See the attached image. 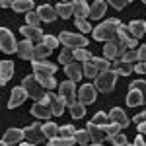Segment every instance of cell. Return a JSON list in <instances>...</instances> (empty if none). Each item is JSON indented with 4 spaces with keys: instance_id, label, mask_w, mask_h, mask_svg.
Returning <instances> with one entry per match:
<instances>
[{
    "instance_id": "obj_42",
    "label": "cell",
    "mask_w": 146,
    "mask_h": 146,
    "mask_svg": "<svg viewBox=\"0 0 146 146\" xmlns=\"http://www.w3.org/2000/svg\"><path fill=\"white\" fill-rule=\"evenodd\" d=\"M76 129L72 125H64V127H58V136H64V138H74Z\"/></svg>"
},
{
    "instance_id": "obj_13",
    "label": "cell",
    "mask_w": 146,
    "mask_h": 146,
    "mask_svg": "<svg viewBox=\"0 0 146 146\" xmlns=\"http://www.w3.org/2000/svg\"><path fill=\"white\" fill-rule=\"evenodd\" d=\"M27 98V92L23 90L22 86H16L12 88V96H10V101H8V109H16L18 105H22L23 101Z\"/></svg>"
},
{
    "instance_id": "obj_52",
    "label": "cell",
    "mask_w": 146,
    "mask_h": 146,
    "mask_svg": "<svg viewBox=\"0 0 146 146\" xmlns=\"http://www.w3.org/2000/svg\"><path fill=\"white\" fill-rule=\"evenodd\" d=\"M135 70L138 72V74H146V62H138L135 66Z\"/></svg>"
},
{
    "instance_id": "obj_10",
    "label": "cell",
    "mask_w": 146,
    "mask_h": 146,
    "mask_svg": "<svg viewBox=\"0 0 146 146\" xmlns=\"http://www.w3.org/2000/svg\"><path fill=\"white\" fill-rule=\"evenodd\" d=\"M20 31H22V35L25 39H29L33 45H41L43 39H45V33H43L39 27H31V25H27V23L20 27Z\"/></svg>"
},
{
    "instance_id": "obj_41",
    "label": "cell",
    "mask_w": 146,
    "mask_h": 146,
    "mask_svg": "<svg viewBox=\"0 0 146 146\" xmlns=\"http://www.w3.org/2000/svg\"><path fill=\"white\" fill-rule=\"evenodd\" d=\"M25 22H27V25H31V27H39V22H41V18L37 16V12H27L25 14Z\"/></svg>"
},
{
    "instance_id": "obj_36",
    "label": "cell",
    "mask_w": 146,
    "mask_h": 146,
    "mask_svg": "<svg viewBox=\"0 0 146 146\" xmlns=\"http://www.w3.org/2000/svg\"><path fill=\"white\" fill-rule=\"evenodd\" d=\"M49 144H51V146H74V144H76V138H64V136H56V138H53Z\"/></svg>"
},
{
    "instance_id": "obj_49",
    "label": "cell",
    "mask_w": 146,
    "mask_h": 146,
    "mask_svg": "<svg viewBox=\"0 0 146 146\" xmlns=\"http://www.w3.org/2000/svg\"><path fill=\"white\" fill-rule=\"evenodd\" d=\"M127 4H129L127 0H111V2H109V6H113L115 10H123Z\"/></svg>"
},
{
    "instance_id": "obj_51",
    "label": "cell",
    "mask_w": 146,
    "mask_h": 146,
    "mask_svg": "<svg viewBox=\"0 0 146 146\" xmlns=\"http://www.w3.org/2000/svg\"><path fill=\"white\" fill-rule=\"evenodd\" d=\"M133 121H135L136 125H138V123H144V121H146V111H142V113H138V115H135V117H133Z\"/></svg>"
},
{
    "instance_id": "obj_37",
    "label": "cell",
    "mask_w": 146,
    "mask_h": 146,
    "mask_svg": "<svg viewBox=\"0 0 146 146\" xmlns=\"http://www.w3.org/2000/svg\"><path fill=\"white\" fill-rule=\"evenodd\" d=\"M43 131H45V136H47V138H51V140L58 136V127H56L55 123H45V125H43Z\"/></svg>"
},
{
    "instance_id": "obj_9",
    "label": "cell",
    "mask_w": 146,
    "mask_h": 146,
    "mask_svg": "<svg viewBox=\"0 0 146 146\" xmlns=\"http://www.w3.org/2000/svg\"><path fill=\"white\" fill-rule=\"evenodd\" d=\"M98 98V90L94 84H82V88L78 90V101L82 105H90Z\"/></svg>"
},
{
    "instance_id": "obj_38",
    "label": "cell",
    "mask_w": 146,
    "mask_h": 146,
    "mask_svg": "<svg viewBox=\"0 0 146 146\" xmlns=\"http://www.w3.org/2000/svg\"><path fill=\"white\" fill-rule=\"evenodd\" d=\"M74 58H76V60H82V62H90L94 56H92V53L86 51V49H74Z\"/></svg>"
},
{
    "instance_id": "obj_2",
    "label": "cell",
    "mask_w": 146,
    "mask_h": 146,
    "mask_svg": "<svg viewBox=\"0 0 146 146\" xmlns=\"http://www.w3.org/2000/svg\"><path fill=\"white\" fill-rule=\"evenodd\" d=\"M119 25H121V20H117V18H111V20H107V22L100 23V25L94 29V39H96V41H105V43L113 41V39L117 37Z\"/></svg>"
},
{
    "instance_id": "obj_63",
    "label": "cell",
    "mask_w": 146,
    "mask_h": 146,
    "mask_svg": "<svg viewBox=\"0 0 146 146\" xmlns=\"http://www.w3.org/2000/svg\"><path fill=\"white\" fill-rule=\"evenodd\" d=\"M144 23H146V22H144Z\"/></svg>"
},
{
    "instance_id": "obj_23",
    "label": "cell",
    "mask_w": 146,
    "mask_h": 146,
    "mask_svg": "<svg viewBox=\"0 0 146 146\" xmlns=\"http://www.w3.org/2000/svg\"><path fill=\"white\" fill-rule=\"evenodd\" d=\"M111 70H115L119 76H129L135 70V66H133V62H127V60H115Z\"/></svg>"
},
{
    "instance_id": "obj_6",
    "label": "cell",
    "mask_w": 146,
    "mask_h": 146,
    "mask_svg": "<svg viewBox=\"0 0 146 146\" xmlns=\"http://www.w3.org/2000/svg\"><path fill=\"white\" fill-rule=\"evenodd\" d=\"M23 138H25L27 142H31V144L43 142V140L47 138L45 131H43V125L33 123V125H29V127H25V129H23Z\"/></svg>"
},
{
    "instance_id": "obj_61",
    "label": "cell",
    "mask_w": 146,
    "mask_h": 146,
    "mask_svg": "<svg viewBox=\"0 0 146 146\" xmlns=\"http://www.w3.org/2000/svg\"><path fill=\"white\" fill-rule=\"evenodd\" d=\"M131 146H135V144H131Z\"/></svg>"
},
{
    "instance_id": "obj_48",
    "label": "cell",
    "mask_w": 146,
    "mask_h": 146,
    "mask_svg": "<svg viewBox=\"0 0 146 146\" xmlns=\"http://www.w3.org/2000/svg\"><path fill=\"white\" fill-rule=\"evenodd\" d=\"M76 27H78L80 31H84V33H88V31H92V25L90 22H86V20H76Z\"/></svg>"
},
{
    "instance_id": "obj_20",
    "label": "cell",
    "mask_w": 146,
    "mask_h": 146,
    "mask_svg": "<svg viewBox=\"0 0 146 146\" xmlns=\"http://www.w3.org/2000/svg\"><path fill=\"white\" fill-rule=\"evenodd\" d=\"M23 138V129H8L4 136H2V142H6L8 146L12 144H18V142H22Z\"/></svg>"
},
{
    "instance_id": "obj_27",
    "label": "cell",
    "mask_w": 146,
    "mask_h": 146,
    "mask_svg": "<svg viewBox=\"0 0 146 146\" xmlns=\"http://www.w3.org/2000/svg\"><path fill=\"white\" fill-rule=\"evenodd\" d=\"M146 103L144 98H142V94L138 90H133V88H129V96H127V105H131V107H138V105H142Z\"/></svg>"
},
{
    "instance_id": "obj_15",
    "label": "cell",
    "mask_w": 146,
    "mask_h": 146,
    "mask_svg": "<svg viewBox=\"0 0 146 146\" xmlns=\"http://www.w3.org/2000/svg\"><path fill=\"white\" fill-rule=\"evenodd\" d=\"M33 49H35V45L29 39H23V41L18 43V56L22 60H33Z\"/></svg>"
},
{
    "instance_id": "obj_26",
    "label": "cell",
    "mask_w": 146,
    "mask_h": 146,
    "mask_svg": "<svg viewBox=\"0 0 146 146\" xmlns=\"http://www.w3.org/2000/svg\"><path fill=\"white\" fill-rule=\"evenodd\" d=\"M49 103H51V107H53V113H55V115H62L64 107H66V101L62 100L60 96H55V94L49 96Z\"/></svg>"
},
{
    "instance_id": "obj_47",
    "label": "cell",
    "mask_w": 146,
    "mask_h": 146,
    "mask_svg": "<svg viewBox=\"0 0 146 146\" xmlns=\"http://www.w3.org/2000/svg\"><path fill=\"white\" fill-rule=\"evenodd\" d=\"M43 43H45L49 49H55L60 41H58V37H53V35H45V39H43Z\"/></svg>"
},
{
    "instance_id": "obj_4",
    "label": "cell",
    "mask_w": 146,
    "mask_h": 146,
    "mask_svg": "<svg viewBox=\"0 0 146 146\" xmlns=\"http://www.w3.org/2000/svg\"><path fill=\"white\" fill-rule=\"evenodd\" d=\"M125 53H127V47H125V43L119 39V37H115L113 41H109V43H105V47H103V55H105V58L107 60H123Z\"/></svg>"
},
{
    "instance_id": "obj_21",
    "label": "cell",
    "mask_w": 146,
    "mask_h": 146,
    "mask_svg": "<svg viewBox=\"0 0 146 146\" xmlns=\"http://www.w3.org/2000/svg\"><path fill=\"white\" fill-rule=\"evenodd\" d=\"M12 76H14V62L12 60H2L0 62V84L4 86Z\"/></svg>"
},
{
    "instance_id": "obj_3",
    "label": "cell",
    "mask_w": 146,
    "mask_h": 146,
    "mask_svg": "<svg viewBox=\"0 0 146 146\" xmlns=\"http://www.w3.org/2000/svg\"><path fill=\"white\" fill-rule=\"evenodd\" d=\"M117 72L115 70H105V72H100L98 76H96V82H94V86H96V90L101 92V94H109V92L115 88V84H117Z\"/></svg>"
},
{
    "instance_id": "obj_16",
    "label": "cell",
    "mask_w": 146,
    "mask_h": 146,
    "mask_svg": "<svg viewBox=\"0 0 146 146\" xmlns=\"http://www.w3.org/2000/svg\"><path fill=\"white\" fill-rule=\"evenodd\" d=\"M117 37H119V39L125 43V47H127V49H135L136 43H138L135 37L131 35V31H129V25H123V23H121V25H119V29H117Z\"/></svg>"
},
{
    "instance_id": "obj_60",
    "label": "cell",
    "mask_w": 146,
    "mask_h": 146,
    "mask_svg": "<svg viewBox=\"0 0 146 146\" xmlns=\"http://www.w3.org/2000/svg\"><path fill=\"white\" fill-rule=\"evenodd\" d=\"M144 4H146V0H144Z\"/></svg>"
},
{
    "instance_id": "obj_55",
    "label": "cell",
    "mask_w": 146,
    "mask_h": 146,
    "mask_svg": "<svg viewBox=\"0 0 146 146\" xmlns=\"http://www.w3.org/2000/svg\"><path fill=\"white\" fill-rule=\"evenodd\" d=\"M0 6H2V8H12V2H8V0H2V2H0Z\"/></svg>"
},
{
    "instance_id": "obj_35",
    "label": "cell",
    "mask_w": 146,
    "mask_h": 146,
    "mask_svg": "<svg viewBox=\"0 0 146 146\" xmlns=\"http://www.w3.org/2000/svg\"><path fill=\"white\" fill-rule=\"evenodd\" d=\"M92 62H94V66L98 68V72H105V70H109V68H111V64H109V60H107V58L94 56V58H92Z\"/></svg>"
},
{
    "instance_id": "obj_33",
    "label": "cell",
    "mask_w": 146,
    "mask_h": 146,
    "mask_svg": "<svg viewBox=\"0 0 146 146\" xmlns=\"http://www.w3.org/2000/svg\"><path fill=\"white\" fill-rule=\"evenodd\" d=\"M68 109H70V115H72L74 119H82V117L86 115V105H82L80 101L72 103V105H68Z\"/></svg>"
},
{
    "instance_id": "obj_39",
    "label": "cell",
    "mask_w": 146,
    "mask_h": 146,
    "mask_svg": "<svg viewBox=\"0 0 146 146\" xmlns=\"http://www.w3.org/2000/svg\"><path fill=\"white\" fill-rule=\"evenodd\" d=\"M82 70H84V76H88V78H96V76H98V74H100V72H98V68L94 66V62H84V64H82Z\"/></svg>"
},
{
    "instance_id": "obj_40",
    "label": "cell",
    "mask_w": 146,
    "mask_h": 146,
    "mask_svg": "<svg viewBox=\"0 0 146 146\" xmlns=\"http://www.w3.org/2000/svg\"><path fill=\"white\" fill-rule=\"evenodd\" d=\"M74 138H76V142H78V144H88V142L92 140L90 133H88V131H84V129H82V131H76V133H74Z\"/></svg>"
},
{
    "instance_id": "obj_46",
    "label": "cell",
    "mask_w": 146,
    "mask_h": 146,
    "mask_svg": "<svg viewBox=\"0 0 146 146\" xmlns=\"http://www.w3.org/2000/svg\"><path fill=\"white\" fill-rule=\"evenodd\" d=\"M123 60H127V62H135V60H138V51H136V49H129V51L125 53Z\"/></svg>"
},
{
    "instance_id": "obj_32",
    "label": "cell",
    "mask_w": 146,
    "mask_h": 146,
    "mask_svg": "<svg viewBox=\"0 0 146 146\" xmlns=\"http://www.w3.org/2000/svg\"><path fill=\"white\" fill-rule=\"evenodd\" d=\"M74 60H76V58H74V49H68V47H64V49H62V53L58 55V62L66 66V64H72Z\"/></svg>"
},
{
    "instance_id": "obj_19",
    "label": "cell",
    "mask_w": 146,
    "mask_h": 146,
    "mask_svg": "<svg viewBox=\"0 0 146 146\" xmlns=\"http://www.w3.org/2000/svg\"><path fill=\"white\" fill-rule=\"evenodd\" d=\"M109 117H111V123H117L121 129H127V127L131 125V119L125 115V111L121 107H113L111 113H109Z\"/></svg>"
},
{
    "instance_id": "obj_25",
    "label": "cell",
    "mask_w": 146,
    "mask_h": 146,
    "mask_svg": "<svg viewBox=\"0 0 146 146\" xmlns=\"http://www.w3.org/2000/svg\"><path fill=\"white\" fill-rule=\"evenodd\" d=\"M107 2H103V0H98V2H94L90 6V18H94V20H100L101 16L105 14V10H107Z\"/></svg>"
},
{
    "instance_id": "obj_30",
    "label": "cell",
    "mask_w": 146,
    "mask_h": 146,
    "mask_svg": "<svg viewBox=\"0 0 146 146\" xmlns=\"http://www.w3.org/2000/svg\"><path fill=\"white\" fill-rule=\"evenodd\" d=\"M51 53H53V49H49L45 43L35 45V49H33V60H45ZM33 60H31V62H33Z\"/></svg>"
},
{
    "instance_id": "obj_59",
    "label": "cell",
    "mask_w": 146,
    "mask_h": 146,
    "mask_svg": "<svg viewBox=\"0 0 146 146\" xmlns=\"http://www.w3.org/2000/svg\"><path fill=\"white\" fill-rule=\"evenodd\" d=\"M80 146H88V144H80Z\"/></svg>"
},
{
    "instance_id": "obj_18",
    "label": "cell",
    "mask_w": 146,
    "mask_h": 146,
    "mask_svg": "<svg viewBox=\"0 0 146 146\" xmlns=\"http://www.w3.org/2000/svg\"><path fill=\"white\" fill-rule=\"evenodd\" d=\"M31 64H33L35 74H51V76H55V72H56V66L53 62H49V60H33Z\"/></svg>"
},
{
    "instance_id": "obj_5",
    "label": "cell",
    "mask_w": 146,
    "mask_h": 146,
    "mask_svg": "<svg viewBox=\"0 0 146 146\" xmlns=\"http://www.w3.org/2000/svg\"><path fill=\"white\" fill-rule=\"evenodd\" d=\"M58 41L64 43V47H68V49H86L88 47V39L84 35L68 33V31H62L58 35Z\"/></svg>"
},
{
    "instance_id": "obj_45",
    "label": "cell",
    "mask_w": 146,
    "mask_h": 146,
    "mask_svg": "<svg viewBox=\"0 0 146 146\" xmlns=\"http://www.w3.org/2000/svg\"><path fill=\"white\" fill-rule=\"evenodd\" d=\"M105 131H107V135H109V138H113L115 135H119L121 127H119L117 123H109V125H105Z\"/></svg>"
},
{
    "instance_id": "obj_12",
    "label": "cell",
    "mask_w": 146,
    "mask_h": 146,
    "mask_svg": "<svg viewBox=\"0 0 146 146\" xmlns=\"http://www.w3.org/2000/svg\"><path fill=\"white\" fill-rule=\"evenodd\" d=\"M37 16L41 18V22H45V23H53L56 20V8H53L51 4H41L39 8H37Z\"/></svg>"
},
{
    "instance_id": "obj_11",
    "label": "cell",
    "mask_w": 146,
    "mask_h": 146,
    "mask_svg": "<svg viewBox=\"0 0 146 146\" xmlns=\"http://www.w3.org/2000/svg\"><path fill=\"white\" fill-rule=\"evenodd\" d=\"M86 131L90 133L92 140L96 142V144H101L103 140H107L109 138V135H107V131H105V127H98V125H94L90 121V123L86 125Z\"/></svg>"
},
{
    "instance_id": "obj_1",
    "label": "cell",
    "mask_w": 146,
    "mask_h": 146,
    "mask_svg": "<svg viewBox=\"0 0 146 146\" xmlns=\"http://www.w3.org/2000/svg\"><path fill=\"white\" fill-rule=\"evenodd\" d=\"M22 88L27 92V98L35 100V103H49V94L39 84V80L35 78V74H29V76H25L22 80Z\"/></svg>"
},
{
    "instance_id": "obj_29",
    "label": "cell",
    "mask_w": 146,
    "mask_h": 146,
    "mask_svg": "<svg viewBox=\"0 0 146 146\" xmlns=\"http://www.w3.org/2000/svg\"><path fill=\"white\" fill-rule=\"evenodd\" d=\"M35 78L39 80V84H41L45 90H53L55 86L60 84V82H56L55 76H51V74H35Z\"/></svg>"
},
{
    "instance_id": "obj_53",
    "label": "cell",
    "mask_w": 146,
    "mask_h": 146,
    "mask_svg": "<svg viewBox=\"0 0 146 146\" xmlns=\"http://www.w3.org/2000/svg\"><path fill=\"white\" fill-rule=\"evenodd\" d=\"M135 146H146V142H144V138H142V135H138L135 138Z\"/></svg>"
},
{
    "instance_id": "obj_56",
    "label": "cell",
    "mask_w": 146,
    "mask_h": 146,
    "mask_svg": "<svg viewBox=\"0 0 146 146\" xmlns=\"http://www.w3.org/2000/svg\"><path fill=\"white\" fill-rule=\"evenodd\" d=\"M92 146H103V144H96V142H94V144H92Z\"/></svg>"
},
{
    "instance_id": "obj_50",
    "label": "cell",
    "mask_w": 146,
    "mask_h": 146,
    "mask_svg": "<svg viewBox=\"0 0 146 146\" xmlns=\"http://www.w3.org/2000/svg\"><path fill=\"white\" fill-rule=\"evenodd\" d=\"M138 60L140 62H146V45L138 47Z\"/></svg>"
},
{
    "instance_id": "obj_54",
    "label": "cell",
    "mask_w": 146,
    "mask_h": 146,
    "mask_svg": "<svg viewBox=\"0 0 146 146\" xmlns=\"http://www.w3.org/2000/svg\"><path fill=\"white\" fill-rule=\"evenodd\" d=\"M138 133L140 135H146V121L144 123H138Z\"/></svg>"
},
{
    "instance_id": "obj_44",
    "label": "cell",
    "mask_w": 146,
    "mask_h": 146,
    "mask_svg": "<svg viewBox=\"0 0 146 146\" xmlns=\"http://www.w3.org/2000/svg\"><path fill=\"white\" fill-rule=\"evenodd\" d=\"M111 140L113 146H127V136L123 135V133H119V135H115L113 138H109Z\"/></svg>"
},
{
    "instance_id": "obj_31",
    "label": "cell",
    "mask_w": 146,
    "mask_h": 146,
    "mask_svg": "<svg viewBox=\"0 0 146 146\" xmlns=\"http://www.w3.org/2000/svg\"><path fill=\"white\" fill-rule=\"evenodd\" d=\"M35 4L31 2V0H14L12 2V10H16V12H31V8H33Z\"/></svg>"
},
{
    "instance_id": "obj_43",
    "label": "cell",
    "mask_w": 146,
    "mask_h": 146,
    "mask_svg": "<svg viewBox=\"0 0 146 146\" xmlns=\"http://www.w3.org/2000/svg\"><path fill=\"white\" fill-rule=\"evenodd\" d=\"M131 88L140 92V94H142V98H144V101H146V82H144V80H135V82L131 84Z\"/></svg>"
},
{
    "instance_id": "obj_58",
    "label": "cell",
    "mask_w": 146,
    "mask_h": 146,
    "mask_svg": "<svg viewBox=\"0 0 146 146\" xmlns=\"http://www.w3.org/2000/svg\"><path fill=\"white\" fill-rule=\"evenodd\" d=\"M29 146H35V144H31V142H29Z\"/></svg>"
},
{
    "instance_id": "obj_28",
    "label": "cell",
    "mask_w": 146,
    "mask_h": 146,
    "mask_svg": "<svg viewBox=\"0 0 146 146\" xmlns=\"http://www.w3.org/2000/svg\"><path fill=\"white\" fill-rule=\"evenodd\" d=\"M55 8H56V14H58L60 18H64V20H68V18L74 14V6H72V2H58Z\"/></svg>"
},
{
    "instance_id": "obj_62",
    "label": "cell",
    "mask_w": 146,
    "mask_h": 146,
    "mask_svg": "<svg viewBox=\"0 0 146 146\" xmlns=\"http://www.w3.org/2000/svg\"><path fill=\"white\" fill-rule=\"evenodd\" d=\"M49 146H51V144H49Z\"/></svg>"
},
{
    "instance_id": "obj_22",
    "label": "cell",
    "mask_w": 146,
    "mask_h": 146,
    "mask_svg": "<svg viewBox=\"0 0 146 146\" xmlns=\"http://www.w3.org/2000/svg\"><path fill=\"white\" fill-rule=\"evenodd\" d=\"M72 6H74V16H76V20H86V18L90 16V6H88V2L76 0V2H72Z\"/></svg>"
},
{
    "instance_id": "obj_8",
    "label": "cell",
    "mask_w": 146,
    "mask_h": 146,
    "mask_svg": "<svg viewBox=\"0 0 146 146\" xmlns=\"http://www.w3.org/2000/svg\"><path fill=\"white\" fill-rule=\"evenodd\" d=\"M58 96L62 98V100L66 101V105H72V103H76V84L72 82V80H64V82H60L58 84Z\"/></svg>"
},
{
    "instance_id": "obj_34",
    "label": "cell",
    "mask_w": 146,
    "mask_h": 146,
    "mask_svg": "<svg viewBox=\"0 0 146 146\" xmlns=\"http://www.w3.org/2000/svg\"><path fill=\"white\" fill-rule=\"evenodd\" d=\"M92 123H94V125H98V127H105V125H109V123H111V117H109V113L98 111L96 115H94Z\"/></svg>"
},
{
    "instance_id": "obj_24",
    "label": "cell",
    "mask_w": 146,
    "mask_h": 146,
    "mask_svg": "<svg viewBox=\"0 0 146 146\" xmlns=\"http://www.w3.org/2000/svg\"><path fill=\"white\" fill-rule=\"evenodd\" d=\"M129 31H131V35L138 41V39L146 33V23L142 22V20H133V22L129 23Z\"/></svg>"
},
{
    "instance_id": "obj_7",
    "label": "cell",
    "mask_w": 146,
    "mask_h": 146,
    "mask_svg": "<svg viewBox=\"0 0 146 146\" xmlns=\"http://www.w3.org/2000/svg\"><path fill=\"white\" fill-rule=\"evenodd\" d=\"M0 49H2V53H18V43H16L12 31L6 27L0 29Z\"/></svg>"
},
{
    "instance_id": "obj_17",
    "label": "cell",
    "mask_w": 146,
    "mask_h": 146,
    "mask_svg": "<svg viewBox=\"0 0 146 146\" xmlns=\"http://www.w3.org/2000/svg\"><path fill=\"white\" fill-rule=\"evenodd\" d=\"M64 74H66V80H72V82H80V80H82V76H84L82 64H80V62H72V64H66V66H64Z\"/></svg>"
},
{
    "instance_id": "obj_57",
    "label": "cell",
    "mask_w": 146,
    "mask_h": 146,
    "mask_svg": "<svg viewBox=\"0 0 146 146\" xmlns=\"http://www.w3.org/2000/svg\"><path fill=\"white\" fill-rule=\"evenodd\" d=\"M0 146H8V144H6V142H2V144H0Z\"/></svg>"
},
{
    "instance_id": "obj_14",
    "label": "cell",
    "mask_w": 146,
    "mask_h": 146,
    "mask_svg": "<svg viewBox=\"0 0 146 146\" xmlns=\"http://www.w3.org/2000/svg\"><path fill=\"white\" fill-rule=\"evenodd\" d=\"M29 113L33 115L35 119H49L51 115H55L51 103H33V107H31Z\"/></svg>"
}]
</instances>
